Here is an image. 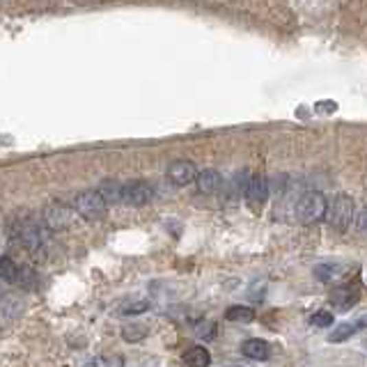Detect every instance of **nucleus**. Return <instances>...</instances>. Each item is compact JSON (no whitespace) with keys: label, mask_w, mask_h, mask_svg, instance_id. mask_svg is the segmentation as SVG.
I'll list each match as a JSON object with an SVG mask.
<instances>
[{"label":"nucleus","mask_w":367,"mask_h":367,"mask_svg":"<svg viewBox=\"0 0 367 367\" xmlns=\"http://www.w3.org/2000/svg\"><path fill=\"white\" fill-rule=\"evenodd\" d=\"M353 219H356V202H353L349 195L340 193L335 195L331 202H326V212H324V221L329 223L333 230H349Z\"/></svg>","instance_id":"f257e3e1"},{"label":"nucleus","mask_w":367,"mask_h":367,"mask_svg":"<svg viewBox=\"0 0 367 367\" xmlns=\"http://www.w3.org/2000/svg\"><path fill=\"white\" fill-rule=\"evenodd\" d=\"M74 212H76L78 216H83L85 221L97 223V221H101L106 216L108 205H106V200L99 195V191L87 188V191L76 195V200H74Z\"/></svg>","instance_id":"f03ea898"},{"label":"nucleus","mask_w":367,"mask_h":367,"mask_svg":"<svg viewBox=\"0 0 367 367\" xmlns=\"http://www.w3.org/2000/svg\"><path fill=\"white\" fill-rule=\"evenodd\" d=\"M16 241L21 243L30 250L32 255H42L44 253V246H46V236H44V230L39 223L35 221H21L16 223Z\"/></svg>","instance_id":"7ed1b4c3"},{"label":"nucleus","mask_w":367,"mask_h":367,"mask_svg":"<svg viewBox=\"0 0 367 367\" xmlns=\"http://www.w3.org/2000/svg\"><path fill=\"white\" fill-rule=\"evenodd\" d=\"M326 202H329V200H326L319 191L303 193L301 200H298V205H296L298 219H301L303 223H308V225H312V223H317V221H324Z\"/></svg>","instance_id":"20e7f679"},{"label":"nucleus","mask_w":367,"mask_h":367,"mask_svg":"<svg viewBox=\"0 0 367 367\" xmlns=\"http://www.w3.org/2000/svg\"><path fill=\"white\" fill-rule=\"evenodd\" d=\"M154 198V188L147 181H131L122 186V205L126 207H145Z\"/></svg>","instance_id":"39448f33"},{"label":"nucleus","mask_w":367,"mask_h":367,"mask_svg":"<svg viewBox=\"0 0 367 367\" xmlns=\"http://www.w3.org/2000/svg\"><path fill=\"white\" fill-rule=\"evenodd\" d=\"M74 207L60 205V202H53L44 209V225L49 230H65L71 225L74 221Z\"/></svg>","instance_id":"423d86ee"},{"label":"nucleus","mask_w":367,"mask_h":367,"mask_svg":"<svg viewBox=\"0 0 367 367\" xmlns=\"http://www.w3.org/2000/svg\"><path fill=\"white\" fill-rule=\"evenodd\" d=\"M269 191H271V186H269V179L264 175L250 177V181L246 184V188H243L248 205L253 207V209H262V205L269 198Z\"/></svg>","instance_id":"0eeeda50"},{"label":"nucleus","mask_w":367,"mask_h":367,"mask_svg":"<svg viewBox=\"0 0 367 367\" xmlns=\"http://www.w3.org/2000/svg\"><path fill=\"white\" fill-rule=\"evenodd\" d=\"M195 175H198V168H195L191 161H175L173 166L168 168V179L173 181L175 186H188V184L195 181Z\"/></svg>","instance_id":"6e6552de"},{"label":"nucleus","mask_w":367,"mask_h":367,"mask_svg":"<svg viewBox=\"0 0 367 367\" xmlns=\"http://www.w3.org/2000/svg\"><path fill=\"white\" fill-rule=\"evenodd\" d=\"M360 298V289L356 285H344V287H337L331 291V305L337 310H349L358 303Z\"/></svg>","instance_id":"1a4fd4ad"},{"label":"nucleus","mask_w":367,"mask_h":367,"mask_svg":"<svg viewBox=\"0 0 367 367\" xmlns=\"http://www.w3.org/2000/svg\"><path fill=\"white\" fill-rule=\"evenodd\" d=\"M195 184H198L200 193H219L223 186V177L219 170H202V173L195 175Z\"/></svg>","instance_id":"9d476101"},{"label":"nucleus","mask_w":367,"mask_h":367,"mask_svg":"<svg viewBox=\"0 0 367 367\" xmlns=\"http://www.w3.org/2000/svg\"><path fill=\"white\" fill-rule=\"evenodd\" d=\"M241 353L253 360H267L271 356V346L269 342H264L260 337H250L241 344Z\"/></svg>","instance_id":"9b49d317"},{"label":"nucleus","mask_w":367,"mask_h":367,"mask_svg":"<svg viewBox=\"0 0 367 367\" xmlns=\"http://www.w3.org/2000/svg\"><path fill=\"white\" fill-rule=\"evenodd\" d=\"M99 195L106 200V205H120L122 202V184L115 179H104L99 184Z\"/></svg>","instance_id":"f8f14e48"},{"label":"nucleus","mask_w":367,"mask_h":367,"mask_svg":"<svg viewBox=\"0 0 367 367\" xmlns=\"http://www.w3.org/2000/svg\"><path fill=\"white\" fill-rule=\"evenodd\" d=\"M21 274H23V267H19L14 260H10V257L0 260V280L3 282L19 285L21 282Z\"/></svg>","instance_id":"ddd939ff"},{"label":"nucleus","mask_w":367,"mask_h":367,"mask_svg":"<svg viewBox=\"0 0 367 367\" xmlns=\"http://www.w3.org/2000/svg\"><path fill=\"white\" fill-rule=\"evenodd\" d=\"M184 363L193 365V367H205L212 363V356H209V351L205 346H193V349H188L184 353Z\"/></svg>","instance_id":"4468645a"},{"label":"nucleus","mask_w":367,"mask_h":367,"mask_svg":"<svg viewBox=\"0 0 367 367\" xmlns=\"http://www.w3.org/2000/svg\"><path fill=\"white\" fill-rule=\"evenodd\" d=\"M344 267H337V264H319V267L315 269V276L319 278V280L329 282V280H337L340 276L344 274Z\"/></svg>","instance_id":"2eb2a0df"},{"label":"nucleus","mask_w":367,"mask_h":367,"mask_svg":"<svg viewBox=\"0 0 367 367\" xmlns=\"http://www.w3.org/2000/svg\"><path fill=\"white\" fill-rule=\"evenodd\" d=\"M225 317L230 319V322H253L255 310L246 308V305H232V308H227Z\"/></svg>","instance_id":"dca6fc26"},{"label":"nucleus","mask_w":367,"mask_h":367,"mask_svg":"<svg viewBox=\"0 0 367 367\" xmlns=\"http://www.w3.org/2000/svg\"><path fill=\"white\" fill-rule=\"evenodd\" d=\"M353 333H356V326L353 324H340L337 329L329 335V340L331 342H344V340H349Z\"/></svg>","instance_id":"f3484780"},{"label":"nucleus","mask_w":367,"mask_h":367,"mask_svg":"<svg viewBox=\"0 0 367 367\" xmlns=\"http://www.w3.org/2000/svg\"><path fill=\"white\" fill-rule=\"evenodd\" d=\"M124 340L126 342H140V340H145V326H124Z\"/></svg>","instance_id":"a211bd4d"},{"label":"nucleus","mask_w":367,"mask_h":367,"mask_svg":"<svg viewBox=\"0 0 367 367\" xmlns=\"http://www.w3.org/2000/svg\"><path fill=\"white\" fill-rule=\"evenodd\" d=\"M333 312H329V310H319V312H315L312 315V324L315 326H319V329H329V326L333 324Z\"/></svg>","instance_id":"6ab92c4d"},{"label":"nucleus","mask_w":367,"mask_h":367,"mask_svg":"<svg viewBox=\"0 0 367 367\" xmlns=\"http://www.w3.org/2000/svg\"><path fill=\"white\" fill-rule=\"evenodd\" d=\"M195 333H198V337L200 340H214L216 335V324L214 322H202L198 329H195Z\"/></svg>","instance_id":"aec40b11"},{"label":"nucleus","mask_w":367,"mask_h":367,"mask_svg":"<svg viewBox=\"0 0 367 367\" xmlns=\"http://www.w3.org/2000/svg\"><path fill=\"white\" fill-rule=\"evenodd\" d=\"M149 310V303L147 301H135V303H129L124 310H122V315H140V312H147Z\"/></svg>","instance_id":"412c9836"},{"label":"nucleus","mask_w":367,"mask_h":367,"mask_svg":"<svg viewBox=\"0 0 367 367\" xmlns=\"http://www.w3.org/2000/svg\"><path fill=\"white\" fill-rule=\"evenodd\" d=\"M90 365H94V367H99V365H122V360L120 358H94Z\"/></svg>","instance_id":"4be33fe9"},{"label":"nucleus","mask_w":367,"mask_h":367,"mask_svg":"<svg viewBox=\"0 0 367 367\" xmlns=\"http://www.w3.org/2000/svg\"><path fill=\"white\" fill-rule=\"evenodd\" d=\"M356 227H358V232H363V230H365V209L358 214V225Z\"/></svg>","instance_id":"5701e85b"}]
</instances>
